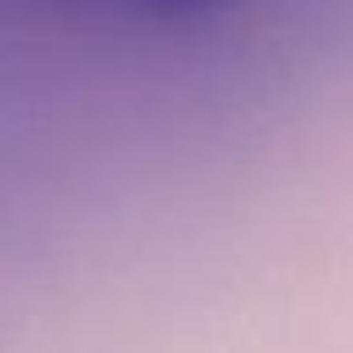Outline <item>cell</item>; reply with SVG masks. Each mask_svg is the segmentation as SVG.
<instances>
[{"label":"cell","mask_w":353,"mask_h":353,"mask_svg":"<svg viewBox=\"0 0 353 353\" xmlns=\"http://www.w3.org/2000/svg\"><path fill=\"white\" fill-rule=\"evenodd\" d=\"M232 4L236 0H92V12L110 8L148 19V23H194V19H209L216 12L232 8Z\"/></svg>","instance_id":"obj_1"}]
</instances>
